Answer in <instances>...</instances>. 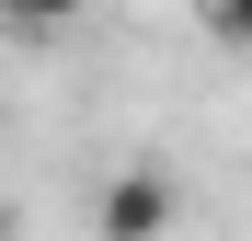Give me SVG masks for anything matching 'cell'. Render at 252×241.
<instances>
[{"label":"cell","instance_id":"1","mask_svg":"<svg viewBox=\"0 0 252 241\" xmlns=\"http://www.w3.org/2000/svg\"><path fill=\"white\" fill-rule=\"evenodd\" d=\"M172 218H184V184L160 161H126L103 184V207H92V241H172Z\"/></svg>","mask_w":252,"mask_h":241},{"label":"cell","instance_id":"2","mask_svg":"<svg viewBox=\"0 0 252 241\" xmlns=\"http://www.w3.org/2000/svg\"><path fill=\"white\" fill-rule=\"evenodd\" d=\"M80 12H92V0H0L12 34H58V23H80Z\"/></svg>","mask_w":252,"mask_h":241},{"label":"cell","instance_id":"3","mask_svg":"<svg viewBox=\"0 0 252 241\" xmlns=\"http://www.w3.org/2000/svg\"><path fill=\"white\" fill-rule=\"evenodd\" d=\"M206 34H218L229 58H252V0H206Z\"/></svg>","mask_w":252,"mask_h":241},{"label":"cell","instance_id":"4","mask_svg":"<svg viewBox=\"0 0 252 241\" xmlns=\"http://www.w3.org/2000/svg\"><path fill=\"white\" fill-rule=\"evenodd\" d=\"M0 241H12V207H0Z\"/></svg>","mask_w":252,"mask_h":241}]
</instances>
